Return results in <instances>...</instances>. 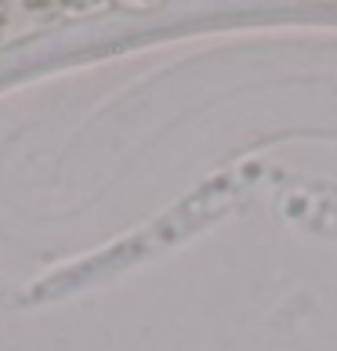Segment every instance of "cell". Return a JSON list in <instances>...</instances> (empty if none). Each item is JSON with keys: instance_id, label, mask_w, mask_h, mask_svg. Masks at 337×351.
I'll return each mask as SVG.
<instances>
[{"instance_id": "cell-1", "label": "cell", "mask_w": 337, "mask_h": 351, "mask_svg": "<svg viewBox=\"0 0 337 351\" xmlns=\"http://www.w3.org/2000/svg\"><path fill=\"white\" fill-rule=\"evenodd\" d=\"M66 4H0V51L62 22Z\"/></svg>"}]
</instances>
